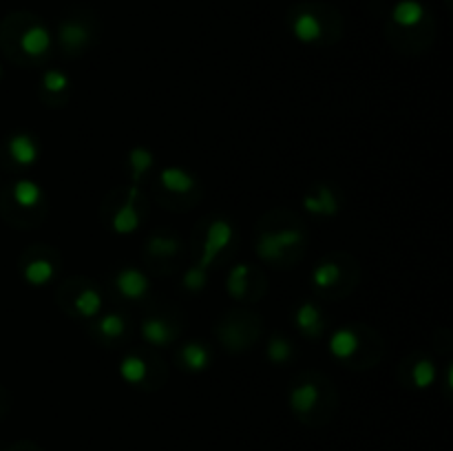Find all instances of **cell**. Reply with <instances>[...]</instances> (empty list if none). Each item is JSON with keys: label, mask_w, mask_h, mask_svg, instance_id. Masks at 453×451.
<instances>
[{"label": "cell", "mask_w": 453, "mask_h": 451, "mask_svg": "<svg viewBox=\"0 0 453 451\" xmlns=\"http://www.w3.org/2000/svg\"><path fill=\"white\" fill-rule=\"evenodd\" d=\"M339 281H341V268H339V263H334V261L319 263L314 268V272H312V283L321 290L334 288Z\"/></svg>", "instance_id": "cell-20"}, {"label": "cell", "mask_w": 453, "mask_h": 451, "mask_svg": "<svg viewBox=\"0 0 453 451\" xmlns=\"http://www.w3.org/2000/svg\"><path fill=\"white\" fill-rule=\"evenodd\" d=\"M14 199L18 206L33 208L43 201V189H40L33 179H18L14 184Z\"/></svg>", "instance_id": "cell-16"}, {"label": "cell", "mask_w": 453, "mask_h": 451, "mask_svg": "<svg viewBox=\"0 0 453 451\" xmlns=\"http://www.w3.org/2000/svg\"><path fill=\"white\" fill-rule=\"evenodd\" d=\"M294 321L305 336H319L323 332V314L319 310V305H314L312 301H305L299 305Z\"/></svg>", "instance_id": "cell-8"}, {"label": "cell", "mask_w": 453, "mask_h": 451, "mask_svg": "<svg viewBox=\"0 0 453 451\" xmlns=\"http://www.w3.org/2000/svg\"><path fill=\"white\" fill-rule=\"evenodd\" d=\"M233 237H235V228H233V223L228 219L210 221L208 230H206V237H203V248H201V257H199L197 265H201V268L208 270L210 265L215 263V259L219 257V253L230 245Z\"/></svg>", "instance_id": "cell-1"}, {"label": "cell", "mask_w": 453, "mask_h": 451, "mask_svg": "<svg viewBox=\"0 0 453 451\" xmlns=\"http://www.w3.org/2000/svg\"><path fill=\"white\" fill-rule=\"evenodd\" d=\"M60 43L69 49H80L89 43V29L78 23H65L60 27Z\"/></svg>", "instance_id": "cell-22"}, {"label": "cell", "mask_w": 453, "mask_h": 451, "mask_svg": "<svg viewBox=\"0 0 453 451\" xmlns=\"http://www.w3.org/2000/svg\"><path fill=\"white\" fill-rule=\"evenodd\" d=\"M181 361L191 372H203L206 367H208V363H210V352H208V347H206V345H201L197 341H191V343H186L181 347Z\"/></svg>", "instance_id": "cell-15"}, {"label": "cell", "mask_w": 453, "mask_h": 451, "mask_svg": "<svg viewBox=\"0 0 453 451\" xmlns=\"http://www.w3.org/2000/svg\"><path fill=\"white\" fill-rule=\"evenodd\" d=\"M119 376L124 378L127 383H131V385H139V383L146 381V376H149V365L144 363L142 356L129 354V356L122 359V363H119Z\"/></svg>", "instance_id": "cell-17"}, {"label": "cell", "mask_w": 453, "mask_h": 451, "mask_svg": "<svg viewBox=\"0 0 453 451\" xmlns=\"http://www.w3.org/2000/svg\"><path fill=\"white\" fill-rule=\"evenodd\" d=\"M292 31H294L297 40H301V43H305V45H312V43H316V40H321L323 25H321V20L314 14L305 11V14L297 16L294 25H292Z\"/></svg>", "instance_id": "cell-10"}, {"label": "cell", "mask_w": 453, "mask_h": 451, "mask_svg": "<svg viewBox=\"0 0 453 451\" xmlns=\"http://www.w3.org/2000/svg\"><path fill=\"white\" fill-rule=\"evenodd\" d=\"M319 398H321L319 387L314 383H303L290 392V407H292V412L303 416V414L312 412L319 403Z\"/></svg>", "instance_id": "cell-9"}, {"label": "cell", "mask_w": 453, "mask_h": 451, "mask_svg": "<svg viewBox=\"0 0 453 451\" xmlns=\"http://www.w3.org/2000/svg\"><path fill=\"white\" fill-rule=\"evenodd\" d=\"M248 285H250V268L245 263H239L230 270L228 275V292L233 299H243L248 295Z\"/></svg>", "instance_id": "cell-21"}, {"label": "cell", "mask_w": 453, "mask_h": 451, "mask_svg": "<svg viewBox=\"0 0 453 451\" xmlns=\"http://www.w3.org/2000/svg\"><path fill=\"white\" fill-rule=\"evenodd\" d=\"M159 184L169 193L186 195V193H191L195 189V177L188 171L179 169V166H169V169H164L159 173Z\"/></svg>", "instance_id": "cell-7"}, {"label": "cell", "mask_w": 453, "mask_h": 451, "mask_svg": "<svg viewBox=\"0 0 453 451\" xmlns=\"http://www.w3.org/2000/svg\"><path fill=\"white\" fill-rule=\"evenodd\" d=\"M153 153L149 149L144 147H135L131 153H129V169H131V179L137 184L144 175H146L151 169H153Z\"/></svg>", "instance_id": "cell-18"}, {"label": "cell", "mask_w": 453, "mask_h": 451, "mask_svg": "<svg viewBox=\"0 0 453 451\" xmlns=\"http://www.w3.org/2000/svg\"><path fill=\"white\" fill-rule=\"evenodd\" d=\"M111 226H113V233H117V235H131L139 228V215L135 208V199L127 197L124 206L117 208Z\"/></svg>", "instance_id": "cell-14"}, {"label": "cell", "mask_w": 453, "mask_h": 451, "mask_svg": "<svg viewBox=\"0 0 453 451\" xmlns=\"http://www.w3.org/2000/svg\"><path fill=\"white\" fill-rule=\"evenodd\" d=\"M292 356V347L290 343H287L283 336H272L270 343H267V359H270L272 363L281 365L285 361H290Z\"/></svg>", "instance_id": "cell-28"}, {"label": "cell", "mask_w": 453, "mask_h": 451, "mask_svg": "<svg viewBox=\"0 0 453 451\" xmlns=\"http://www.w3.org/2000/svg\"><path fill=\"white\" fill-rule=\"evenodd\" d=\"M43 87H45V91H49V93H63V91L69 89V75L63 73V71L51 69V71H47V73L43 75Z\"/></svg>", "instance_id": "cell-29"}, {"label": "cell", "mask_w": 453, "mask_h": 451, "mask_svg": "<svg viewBox=\"0 0 453 451\" xmlns=\"http://www.w3.org/2000/svg\"><path fill=\"white\" fill-rule=\"evenodd\" d=\"M142 336L146 343L161 347V345H169L173 339V330L171 325L164 321V319H144L142 321Z\"/></svg>", "instance_id": "cell-13"}, {"label": "cell", "mask_w": 453, "mask_h": 451, "mask_svg": "<svg viewBox=\"0 0 453 451\" xmlns=\"http://www.w3.org/2000/svg\"><path fill=\"white\" fill-rule=\"evenodd\" d=\"M23 277L33 288H43V285L51 283L55 277V265L47 259H33L25 265Z\"/></svg>", "instance_id": "cell-11"}, {"label": "cell", "mask_w": 453, "mask_h": 451, "mask_svg": "<svg viewBox=\"0 0 453 451\" xmlns=\"http://www.w3.org/2000/svg\"><path fill=\"white\" fill-rule=\"evenodd\" d=\"M275 237H277V241H279V245L281 248L287 253L290 248H297V245H301L303 243V233L299 230V228H283V230H277L275 233Z\"/></svg>", "instance_id": "cell-30"}, {"label": "cell", "mask_w": 453, "mask_h": 451, "mask_svg": "<svg viewBox=\"0 0 453 451\" xmlns=\"http://www.w3.org/2000/svg\"><path fill=\"white\" fill-rule=\"evenodd\" d=\"M49 47H51V33L40 25L29 27L23 36H20V49L31 58L45 55L49 51Z\"/></svg>", "instance_id": "cell-6"}, {"label": "cell", "mask_w": 453, "mask_h": 451, "mask_svg": "<svg viewBox=\"0 0 453 451\" xmlns=\"http://www.w3.org/2000/svg\"><path fill=\"white\" fill-rule=\"evenodd\" d=\"M181 243L177 237H169V235H155L151 237L149 241V253L153 257H159V259H171L179 253Z\"/></svg>", "instance_id": "cell-24"}, {"label": "cell", "mask_w": 453, "mask_h": 451, "mask_svg": "<svg viewBox=\"0 0 453 451\" xmlns=\"http://www.w3.org/2000/svg\"><path fill=\"white\" fill-rule=\"evenodd\" d=\"M97 330H100V334L102 336H107V339H117V336H122L127 332V321H124V317L122 314H105L100 319V323H97Z\"/></svg>", "instance_id": "cell-26"}, {"label": "cell", "mask_w": 453, "mask_h": 451, "mask_svg": "<svg viewBox=\"0 0 453 451\" xmlns=\"http://www.w3.org/2000/svg\"><path fill=\"white\" fill-rule=\"evenodd\" d=\"M255 250L261 259L265 261H277L285 255V250L279 245L275 233H263L259 239H257V245H255Z\"/></svg>", "instance_id": "cell-25"}, {"label": "cell", "mask_w": 453, "mask_h": 451, "mask_svg": "<svg viewBox=\"0 0 453 451\" xmlns=\"http://www.w3.org/2000/svg\"><path fill=\"white\" fill-rule=\"evenodd\" d=\"M9 155L11 159L18 164V166H33V164L38 161V144H36V139L27 133H18L9 139Z\"/></svg>", "instance_id": "cell-4"}, {"label": "cell", "mask_w": 453, "mask_h": 451, "mask_svg": "<svg viewBox=\"0 0 453 451\" xmlns=\"http://www.w3.org/2000/svg\"><path fill=\"white\" fill-rule=\"evenodd\" d=\"M0 73H3V69H0Z\"/></svg>", "instance_id": "cell-31"}, {"label": "cell", "mask_w": 453, "mask_h": 451, "mask_svg": "<svg viewBox=\"0 0 453 451\" xmlns=\"http://www.w3.org/2000/svg\"><path fill=\"white\" fill-rule=\"evenodd\" d=\"M438 372H436V365L431 359H420L414 367H411V383H414L418 389H429L434 385Z\"/></svg>", "instance_id": "cell-23"}, {"label": "cell", "mask_w": 453, "mask_h": 451, "mask_svg": "<svg viewBox=\"0 0 453 451\" xmlns=\"http://www.w3.org/2000/svg\"><path fill=\"white\" fill-rule=\"evenodd\" d=\"M206 283H208V270L201 268V265H193L186 272H183L181 285L191 292H199L206 288Z\"/></svg>", "instance_id": "cell-27"}, {"label": "cell", "mask_w": 453, "mask_h": 451, "mask_svg": "<svg viewBox=\"0 0 453 451\" xmlns=\"http://www.w3.org/2000/svg\"><path fill=\"white\" fill-rule=\"evenodd\" d=\"M303 208L310 213V215L334 217L339 213V199H336V195H334L332 189L319 186V191L314 195H305L303 197Z\"/></svg>", "instance_id": "cell-3"}, {"label": "cell", "mask_w": 453, "mask_h": 451, "mask_svg": "<svg viewBox=\"0 0 453 451\" xmlns=\"http://www.w3.org/2000/svg\"><path fill=\"white\" fill-rule=\"evenodd\" d=\"M73 307H75V312L80 317H85V319H93L100 310H102V297L97 290L93 288H85L73 301Z\"/></svg>", "instance_id": "cell-19"}, {"label": "cell", "mask_w": 453, "mask_h": 451, "mask_svg": "<svg viewBox=\"0 0 453 451\" xmlns=\"http://www.w3.org/2000/svg\"><path fill=\"white\" fill-rule=\"evenodd\" d=\"M391 18H394V23L400 27H416L422 23L425 18V7L418 3V0H400V3L394 7L391 11Z\"/></svg>", "instance_id": "cell-12"}, {"label": "cell", "mask_w": 453, "mask_h": 451, "mask_svg": "<svg viewBox=\"0 0 453 451\" xmlns=\"http://www.w3.org/2000/svg\"><path fill=\"white\" fill-rule=\"evenodd\" d=\"M115 288L119 290V295L124 299H142L149 292L151 283H149V277L142 270L124 268V270H119L117 277H115Z\"/></svg>", "instance_id": "cell-2"}, {"label": "cell", "mask_w": 453, "mask_h": 451, "mask_svg": "<svg viewBox=\"0 0 453 451\" xmlns=\"http://www.w3.org/2000/svg\"><path fill=\"white\" fill-rule=\"evenodd\" d=\"M361 347V339L354 330H349V327H341V330L332 332L329 336V354L339 361H347L352 359Z\"/></svg>", "instance_id": "cell-5"}]
</instances>
